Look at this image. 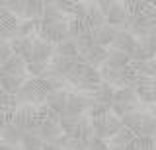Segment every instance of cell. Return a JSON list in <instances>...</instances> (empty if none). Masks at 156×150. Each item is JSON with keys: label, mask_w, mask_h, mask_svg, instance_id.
Returning <instances> with one entry per match:
<instances>
[{"label": "cell", "mask_w": 156, "mask_h": 150, "mask_svg": "<svg viewBox=\"0 0 156 150\" xmlns=\"http://www.w3.org/2000/svg\"><path fill=\"white\" fill-rule=\"evenodd\" d=\"M82 22H84V26L88 27V31H94L98 27L105 26V16L96 8V2H94V4H88V12H86V16H84Z\"/></svg>", "instance_id": "30bf717a"}, {"label": "cell", "mask_w": 156, "mask_h": 150, "mask_svg": "<svg viewBox=\"0 0 156 150\" xmlns=\"http://www.w3.org/2000/svg\"><path fill=\"white\" fill-rule=\"evenodd\" d=\"M0 144H2V140H0Z\"/></svg>", "instance_id": "60d3db41"}, {"label": "cell", "mask_w": 156, "mask_h": 150, "mask_svg": "<svg viewBox=\"0 0 156 150\" xmlns=\"http://www.w3.org/2000/svg\"><path fill=\"white\" fill-rule=\"evenodd\" d=\"M121 4H123V8L129 16H140L148 6V2H139V0H127V2H121Z\"/></svg>", "instance_id": "4316f807"}, {"label": "cell", "mask_w": 156, "mask_h": 150, "mask_svg": "<svg viewBox=\"0 0 156 150\" xmlns=\"http://www.w3.org/2000/svg\"><path fill=\"white\" fill-rule=\"evenodd\" d=\"M92 121V129H94V137L101 138V140H107L109 142L111 137L121 129V121L119 117L111 113H105L101 117H96V119H90Z\"/></svg>", "instance_id": "6da1fadb"}, {"label": "cell", "mask_w": 156, "mask_h": 150, "mask_svg": "<svg viewBox=\"0 0 156 150\" xmlns=\"http://www.w3.org/2000/svg\"><path fill=\"white\" fill-rule=\"evenodd\" d=\"M82 33H88V27L84 26V22L82 20H70V18H68V35H70L72 39H76Z\"/></svg>", "instance_id": "f1b7e54d"}, {"label": "cell", "mask_w": 156, "mask_h": 150, "mask_svg": "<svg viewBox=\"0 0 156 150\" xmlns=\"http://www.w3.org/2000/svg\"><path fill=\"white\" fill-rule=\"evenodd\" d=\"M82 117H86V115H68V113H61V115H58V125H61L62 133L70 137V134L74 133V129L78 127V123L82 121Z\"/></svg>", "instance_id": "d6986e66"}, {"label": "cell", "mask_w": 156, "mask_h": 150, "mask_svg": "<svg viewBox=\"0 0 156 150\" xmlns=\"http://www.w3.org/2000/svg\"><path fill=\"white\" fill-rule=\"evenodd\" d=\"M107 59V49H104V47H90L88 51H80L76 57V62H84V65L92 66V68L100 70L101 66H104V62Z\"/></svg>", "instance_id": "3957f363"}, {"label": "cell", "mask_w": 156, "mask_h": 150, "mask_svg": "<svg viewBox=\"0 0 156 150\" xmlns=\"http://www.w3.org/2000/svg\"><path fill=\"white\" fill-rule=\"evenodd\" d=\"M154 146H156V137H154Z\"/></svg>", "instance_id": "ab89813d"}, {"label": "cell", "mask_w": 156, "mask_h": 150, "mask_svg": "<svg viewBox=\"0 0 156 150\" xmlns=\"http://www.w3.org/2000/svg\"><path fill=\"white\" fill-rule=\"evenodd\" d=\"M6 123H8L6 115H4V113H0V129H2V127H4V125H6Z\"/></svg>", "instance_id": "8d00e7d4"}, {"label": "cell", "mask_w": 156, "mask_h": 150, "mask_svg": "<svg viewBox=\"0 0 156 150\" xmlns=\"http://www.w3.org/2000/svg\"><path fill=\"white\" fill-rule=\"evenodd\" d=\"M136 137H143V138L156 137V121L150 113H143V123H140V129L136 133Z\"/></svg>", "instance_id": "ffe728a7"}, {"label": "cell", "mask_w": 156, "mask_h": 150, "mask_svg": "<svg viewBox=\"0 0 156 150\" xmlns=\"http://www.w3.org/2000/svg\"><path fill=\"white\" fill-rule=\"evenodd\" d=\"M53 59V45L43 43L39 39H33V47H31V57L29 62H39V65H49Z\"/></svg>", "instance_id": "8992f818"}, {"label": "cell", "mask_w": 156, "mask_h": 150, "mask_svg": "<svg viewBox=\"0 0 156 150\" xmlns=\"http://www.w3.org/2000/svg\"><path fill=\"white\" fill-rule=\"evenodd\" d=\"M22 137H23V133L14 123H6L2 129H0V140L6 142V144H10V146H20Z\"/></svg>", "instance_id": "4fadbf2b"}, {"label": "cell", "mask_w": 156, "mask_h": 150, "mask_svg": "<svg viewBox=\"0 0 156 150\" xmlns=\"http://www.w3.org/2000/svg\"><path fill=\"white\" fill-rule=\"evenodd\" d=\"M27 62L22 59V57H18V55H12L10 59L2 65V72L4 74H8V76H18V78H27Z\"/></svg>", "instance_id": "ba28073f"}, {"label": "cell", "mask_w": 156, "mask_h": 150, "mask_svg": "<svg viewBox=\"0 0 156 150\" xmlns=\"http://www.w3.org/2000/svg\"><path fill=\"white\" fill-rule=\"evenodd\" d=\"M135 137H136L135 133H131L129 129L121 127V129L113 134V137H111L109 144H111V146H121V148H125V146H129V144L135 140Z\"/></svg>", "instance_id": "44dd1931"}, {"label": "cell", "mask_w": 156, "mask_h": 150, "mask_svg": "<svg viewBox=\"0 0 156 150\" xmlns=\"http://www.w3.org/2000/svg\"><path fill=\"white\" fill-rule=\"evenodd\" d=\"M66 94L68 92H65V90H53L45 96V99H43L41 105H45L53 113L61 115L62 111H65V105H66Z\"/></svg>", "instance_id": "52a82bcc"}, {"label": "cell", "mask_w": 156, "mask_h": 150, "mask_svg": "<svg viewBox=\"0 0 156 150\" xmlns=\"http://www.w3.org/2000/svg\"><path fill=\"white\" fill-rule=\"evenodd\" d=\"M43 144L45 142L37 134H23L20 146H22V150H43Z\"/></svg>", "instance_id": "484cf974"}, {"label": "cell", "mask_w": 156, "mask_h": 150, "mask_svg": "<svg viewBox=\"0 0 156 150\" xmlns=\"http://www.w3.org/2000/svg\"><path fill=\"white\" fill-rule=\"evenodd\" d=\"M135 47H136V39H135V37L131 35L129 31H119L109 49H115V51H121V53H125V55H129Z\"/></svg>", "instance_id": "7c38bea8"}, {"label": "cell", "mask_w": 156, "mask_h": 150, "mask_svg": "<svg viewBox=\"0 0 156 150\" xmlns=\"http://www.w3.org/2000/svg\"><path fill=\"white\" fill-rule=\"evenodd\" d=\"M127 22H129V14H127L121 2H117L115 8L105 16V23L117 31H127Z\"/></svg>", "instance_id": "5b68a950"}, {"label": "cell", "mask_w": 156, "mask_h": 150, "mask_svg": "<svg viewBox=\"0 0 156 150\" xmlns=\"http://www.w3.org/2000/svg\"><path fill=\"white\" fill-rule=\"evenodd\" d=\"M133 90L136 92V98H139L140 103H146V105H154L156 103V86H154L152 78L139 76Z\"/></svg>", "instance_id": "7a4b0ae2"}, {"label": "cell", "mask_w": 156, "mask_h": 150, "mask_svg": "<svg viewBox=\"0 0 156 150\" xmlns=\"http://www.w3.org/2000/svg\"><path fill=\"white\" fill-rule=\"evenodd\" d=\"M43 10H45V2H39V0H27V2H26V12H23V20L41 22Z\"/></svg>", "instance_id": "ac0fdd59"}, {"label": "cell", "mask_w": 156, "mask_h": 150, "mask_svg": "<svg viewBox=\"0 0 156 150\" xmlns=\"http://www.w3.org/2000/svg\"><path fill=\"white\" fill-rule=\"evenodd\" d=\"M139 107H140V103H117V101H113L109 113L121 119V117H125V115H129V113H136V111H140Z\"/></svg>", "instance_id": "603a6c76"}, {"label": "cell", "mask_w": 156, "mask_h": 150, "mask_svg": "<svg viewBox=\"0 0 156 150\" xmlns=\"http://www.w3.org/2000/svg\"><path fill=\"white\" fill-rule=\"evenodd\" d=\"M14 53H12V49H10V45L8 43H4V45H0V66L4 65V62H6L10 57H12Z\"/></svg>", "instance_id": "836d02e7"}, {"label": "cell", "mask_w": 156, "mask_h": 150, "mask_svg": "<svg viewBox=\"0 0 156 150\" xmlns=\"http://www.w3.org/2000/svg\"><path fill=\"white\" fill-rule=\"evenodd\" d=\"M86 150H109V142L107 140H101V138H90L88 140V148Z\"/></svg>", "instance_id": "1f68e13d"}, {"label": "cell", "mask_w": 156, "mask_h": 150, "mask_svg": "<svg viewBox=\"0 0 156 150\" xmlns=\"http://www.w3.org/2000/svg\"><path fill=\"white\" fill-rule=\"evenodd\" d=\"M39 23L41 22H29V20H22L18 23V37L16 39H26V37H35Z\"/></svg>", "instance_id": "7402d4cb"}, {"label": "cell", "mask_w": 156, "mask_h": 150, "mask_svg": "<svg viewBox=\"0 0 156 150\" xmlns=\"http://www.w3.org/2000/svg\"><path fill=\"white\" fill-rule=\"evenodd\" d=\"M45 70H47V65H39V62H27V68H26L29 78H43Z\"/></svg>", "instance_id": "4dcf8cb0"}, {"label": "cell", "mask_w": 156, "mask_h": 150, "mask_svg": "<svg viewBox=\"0 0 156 150\" xmlns=\"http://www.w3.org/2000/svg\"><path fill=\"white\" fill-rule=\"evenodd\" d=\"M121 127H125V129H129L131 133H139V129H140V123H143V113L140 111H136V113H129V115H125V117H121Z\"/></svg>", "instance_id": "cb8c5ba5"}, {"label": "cell", "mask_w": 156, "mask_h": 150, "mask_svg": "<svg viewBox=\"0 0 156 150\" xmlns=\"http://www.w3.org/2000/svg\"><path fill=\"white\" fill-rule=\"evenodd\" d=\"M129 65H131V61L125 53L115 51V49H107V59L104 62V66L113 68V70H123L125 66H129Z\"/></svg>", "instance_id": "5bb4252c"}, {"label": "cell", "mask_w": 156, "mask_h": 150, "mask_svg": "<svg viewBox=\"0 0 156 150\" xmlns=\"http://www.w3.org/2000/svg\"><path fill=\"white\" fill-rule=\"evenodd\" d=\"M53 57H62V59H76L78 49L74 39H66L58 45H53Z\"/></svg>", "instance_id": "e0dca14e"}, {"label": "cell", "mask_w": 156, "mask_h": 150, "mask_svg": "<svg viewBox=\"0 0 156 150\" xmlns=\"http://www.w3.org/2000/svg\"><path fill=\"white\" fill-rule=\"evenodd\" d=\"M62 134L65 133H62L61 125H58V115L47 121H41V125H39V137H41L43 142H57Z\"/></svg>", "instance_id": "277c9868"}, {"label": "cell", "mask_w": 156, "mask_h": 150, "mask_svg": "<svg viewBox=\"0 0 156 150\" xmlns=\"http://www.w3.org/2000/svg\"><path fill=\"white\" fill-rule=\"evenodd\" d=\"M117 33H119V31L113 30V27H109L107 23H105V26H101V27H98V30L92 31V37H94V45L104 47V49H109L111 43L115 41Z\"/></svg>", "instance_id": "9c48e42d"}, {"label": "cell", "mask_w": 156, "mask_h": 150, "mask_svg": "<svg viewBox=\"0 0 156 150\" xmlns=\"http://www.w3.org/2000/svg\"><path fill=\"white\" fill-rule=\"evenodd\" d=\"M0 150H18V146H10V144L2 142V144H0Z\"/></svg>", "instance_id": "d590c367"}, {"label": "cell", "mask_w": 156, "mask_h": 150, "mask_svg": "<svg viewBox=\"0 0 156 150\" xmlns=\"http://www.w3.org/2000/svg\"><path fill=\"white\" fill-rule=\"evenodd\" d=\"M136 43H139V47L146 53L148 59H156V37L148 35V37H144V39H139Z\"/></svg>", "instance_id": "83f0119b"}, {"label": "cell", "mask_w": 156, "mask_h": 150, "mask_svg": "<svg viewBox=\"0 0 156 150\" xmlns=\"http://www.w3.org/2000/svg\"><path fill=\"white\" fill-rule=\"evenodd\" d=\"M33 39H35V37H26V39H12L8 45H10V49H12L14 55L22 57L26 62H29V57H31V47H33Z\"/></svg>", "instance_id": "8fae6325"}, {"label": "cell", "mask_w": 156, "mask_h": 150, "mask_svg": "<svg viewBox=\"0 0 156 150\" xmlns=\"http://www.w3.org/2000/svg\"><path fill=\"white\" fill-rule=\"evenodd\" d=\"M115 4L117 2H111V0H100V2H96V8L104 14V16H107V14L115 8Z\"/></svg>", "instance_id": "d6a6232c"}, {"label": "cell", "mask_w": 156, "mask_h": 150, "mask_svg": "<svg viewBox=\"0 0 156 150\" xmlns=\"http://www.w3.org/2000/svg\"><path fill=\"white\" fill-rule=\"evenodd\" d=\"M43 150H65V148L57 146V144H53V142H45L43 144Z\"/></svg>", "instance_id": "e575fe53"}, {"label": "cell", "mask_w": 156, "mask_h": 150, "mask_svg": "<svg viewBox=\"0 0 156 150\" xmlns=\"http://www.w3.org/2000/svg\"><path fill=\"white\" fill-rule=\"evenodd\" d=\"M74 43H76L78 53H80V51H88L90 47H94V37H92V31L82 33L80 37H76V39H74Z\"/></svg>", "instance_id": "f546056e"}, {"label": "cell", "mask_w": 156, "mask_h": 150, "mask_svg": "<svg viewBox=\"0 0 156 150\" xmlns=\"http://www.w3.org/2000/svg\"><path fill=\"white\" fill-rule=\"evenodd\" d=\"M113 101H117V103H140L139 98H136V92L133 88H119V90H115Z\"/></svg>", "instance_id": "d4e9b609"}, {"label": "cell", "mask_w": 156, "mask_h": 150, "mask_svg": "<svg viewBox=\"0 0 156 150\" xmlns=\"http://www.w3.org/2000/svg\"><path fill=\"white\" fill-rule=\"evenodd\" d=\"M0 92H2V90H0Z\"/></svg>", "instance_id": "b9f144b4"}, {"label": "cell", "mask_w": 156, "mask_h": 150, "mask_svg": "<svg viewBox=\"0 0 156 150\" xmlns=\"http://www.w3.org/2000/svg\"><path fill=\"white\" fill-rule=\"evenodd\" d=\"M113 98H115V88L109 84H105V82H101L98 92L94 94V103L98 105H104V107L111 109V103H113Z\"/></svg>", "instance_id": "9a60e30c"}, {"label": "cell", "mask_w": 156, "mask_h": 150, "mask_svg": "<svg viewBox=\"0 0 156 150\" xmlns=\"http://www.w3.org/2000/svg\"><path fill=\"white\" fill-rule=\"evenodd\" d=\"M109 150H125V148H121V146H111V144H109Z\"/></svg>", "instance_id": "74e56055"}, {"label": "cell", "mask_w": 156, "mask_h": 150, "mask_svg": "<svg viewBox=\"0 0 156 150\" xmlns=\"http://www.w3.org/2000/svg\"><path fill=\"white\" fill-rule=\"evenodd\" d=\"M150 113H156V103H154V105H150Z\"/></svg>", "instance_id": "f35d334b"}, {"label": "cell", "mask_w": 156, "mask_h": 150, "mask_svg": "<svg viewBox=\"0 0 156 150\" xmlns=\"http://www.w3.org/2000/svg\"><path fill=\"white\" fill-rule=\"evenodd\" d=\"M27 78H18V76H8L4 74L2 78H0V90L4 92L6 96H16L20 88L23 86V82H26Z\"/></svg>", "instance_id": "2e32d148"}]
</instances>
